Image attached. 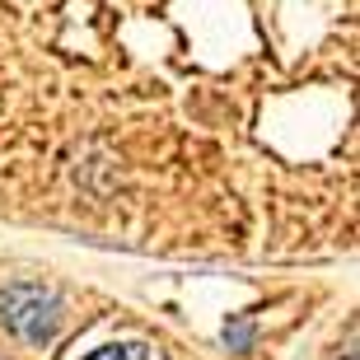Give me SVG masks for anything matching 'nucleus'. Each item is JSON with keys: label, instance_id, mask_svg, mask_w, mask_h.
<instances>
[{"label": "nucleus", "instance_id": "nucleus-1", "mask_svg": "<svg viewBox=\"0 0 360 360\" xmlns=\"http://www.w3.org/2000/svg\"><path fill=\"white\" fill-rule=\"evenodd\" d=\"M229 70L351 94L356 0H0V197L56 164L61 201L117 229L136 164L229 160Z\"/></svg>", "mask_w": 360, "mask_h": 360}, {"label": "nucleus", "instance_id": "nucleus-3", "mask_svg": "<svg viewBox=\"0 0 360 360\" xmlns=\"http://www.w3.org/2000/svg\"><path fill=\"white\" fill-rule=\"evenodd\" d=\"M89 360H150V356H146V347L127 342V347H103V351H94Z\"/></svg>", "mask_w": 360, "mask_h": 360}, {"label": "nucleus", "instance_id": "nucleus-2", "mask_svg": "<svg viewBox=\"0 0 360 360\" xmlns=\"http://www.w3.org/2000/svg\"><path fill=\"white\" fill-rule=\"evenodd\" d=\"M5 323L24 342H47L52 337V323H56V304L52 295H42L38 285H19V290L5 295Z\"/></svg>", "mask_w": 360, "mask_h": 360}]
</instances>
